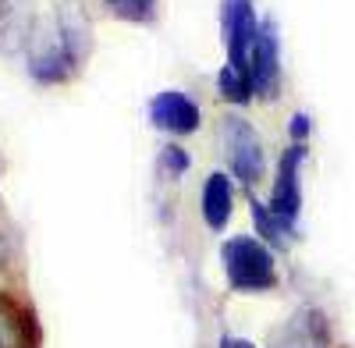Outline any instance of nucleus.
Returning a JSON list of instances; mask_svg holds the SVG:
<instances>
[{"instance_id": "6e6552de", "label": "nucleus", "mask_w": 355, "mask_h": 348, "mask_svg": "<svg viewBox=\"0 0 355 348\" xmlns=\"http://www.w3.org/2000/svg\"><path fill=\"white\" fill-rule=\"evenodd\" d=\"M0 348H36L33 313L11 295H0Z\"/></svg>"}, {"instance_id": "9d476101", "label": "nucleus", "mask_w": 355, "mask_h": 348, "mask_svg": "<svg viewBox=\"0 0 355 348\" xmlns=\"http://www.w3.org/2000/svg\"><path fill=\"white\" fill-rule=\"evenodd\" d=\"M217 93L227 100V103H249L256 93H252V82H249V75L245 71H239V68H231V64H224L220 71H217Z\"/></svg>"}, {"instance_id": "39448f33", "label": "nucleus", "mask_w": 355, "mask_h": 348, "mask_svg": "<svg viewBox=\"0 0 355 348\" xmlns=\"http://www.w3.org/2000/svg\"><path fill=\"white\" fill-rule=\"evenodd\" d=\"M220 18H224L227 64L249 75V53H252V43H256V33H259V18H256L252 0H224Z\"/></svg>"}, {"instance_id": "9b49d317", "label": "nucleus", "mask_w": 355, "mask_h": 348, "mask_svg": "<svg viewBox=\"0 0 355 348\" xmlns=\"http://www.w3.org/2000/svg\"><path fill=\"white\" fill-rule=\"evenodd\" d=\"M107 8H114L125 21H150L157 0H103Z\"/></svg>"}, {"instance_id": "f8f14e48", "label": "nucleus", "mask_w": 355, "mask_h": 348, "mask_svg": "<svg viewBox=\"0 0 355 348\" xmlns=\"http://www.w3.org/2000/svg\"><path fill=\"white\" fill-rule=\"evenodd\" d=\"M160 160H164V167L174 174V178H178V174H185V171H189V153H185L182 146H174V142H171V146H164Z\"/></svg>"}, {"instance_id": "423d86ee", "label": "nucleus", "mask_w": 355, "mask_h": 348, "mask_svg": "<svg viewBox=\"0 0 355 348\" xmlns=\"http://www.w3.org/2000/svg\"><path fill=\"white\" fill-rule=\"evenodd\" d=\"M150 121L167 135H192L202 121L196 100L182 89H164L150 100Z\"/></svg>"}, {"instance_id": "f257e3e1", "label": "nucleus", "mask_w": 355, "mask_h": 348, "mask_svg": "<svg viewBox=\"0 0 355 348\" xmlns=\"http://www.w3.org/2000/svg\"><path fill=\"white\" fill-rule=\"evenodd\" d=\"M220 263L234 292H270L277 284L274 252L259 238H249V235L227 238L220 245Z\"/></svg>"}, {"instance_id": "1a4fd4ad", "label": "nucleus", "mask_w": 355, "mask_h": 348, "mask_svg": "<svg viewBox=\"0 0 355 348\" xmlns=\"http://www.w3.org/2000/svg\"><path fill=\"white\" fill-rule=\"evenodd\" d=\"M252 207V224H256V235H259V242H266V245H284L288 238H291V231L270 214V207H266V202H259V199H252L249 202Z\"/></svg>"}, {"instance_id": "4468645a", "label": "nucleus", "mask_w": 355, "mask_h": 348, "mask_svg": "<svg viewBox=\"0 0 355 348\" xmlns=\"http://www.w3.org/2000/svg\"><path fill=\"white\" fill-rule=\"evenodd\" d=\"M220 348H256V345L245 338H220Z\"/></svg>"}, {"instance_id": "7ed1b4c3", "label": "nucleus", "mask_w": 355, "mask_h": 348, "mask_svg": "<svg viewBox=\"0 0 355 348\" xmlns=\"http://www.w3.org/2000/svg\"><path fill=\"white\" fill-rule=\"evenodd\" d=\"M220 132H224V153H227V164H231V174L239 178L242 185H256L263 178V142L256 135V128L242 118V114H227L220 121Z\"/></svg>"}, {"instance_id": "20e7f679", "label": "nucleus", "mask_w": 355, "mask_h": 348, "mask_svg": "<svg viewBox=\"0 0 355 348\" xmlns=\"http://www.w3.org/2000/svg\"><path fill=\"white\" fill-rule=\"evenodd\" d=\"M249 82L259 100H274L281 89V46H277V25L270 18L259 21V33L249 53Z\"/></svg>"}, {"instance_id": "0eeeda50", "label": "nucleus", "mask_w": 355, "mask_h": 348, "mask_svg": "<svg viewBox=\"0 0 355 348\" xmlns=\"http://www.w3.org/2000/svg\"><path fill=\"white\" fill-rule=\"evenodd\" d=\"M199 210H202V220L206 227H227L231 220V210H234V182L227 178L224 171H214L210 178L202 182V195H199Z\"/></svg>"}, {"instance_id": "f03ea898", "label": "nucleus", "mask_w": 355, "mask_h": 348, "mask_svg": "<svg viewBox=\"0 0 355 348\" xmlns=\"http://www.w3.org/2000/svg\"><path fill=\"white\" fill-rule=\"evenodd\" d=\"M306 142H291L277 160V178H274V195H270V214L295 235V224L302 214V167H306Z\"/></svg>"}, {"instance_id": "ddd939ff", "label": "nucleus", "mask_w": 355, "mask_h": 348, "mask_svg": "<svg viewBox=\"0 0 355 348\" xmlns=\"http://www.w3.org/2000/svg\"><path fill=\"white\" fill-rule=\"evenodd\" d=\"M288 132L295 142H306L309 132H313V121H309V114H291V121H288Z\"/></svg>"}]
</instances>
